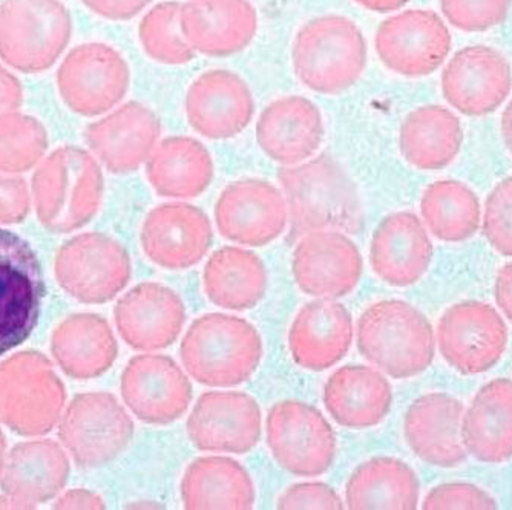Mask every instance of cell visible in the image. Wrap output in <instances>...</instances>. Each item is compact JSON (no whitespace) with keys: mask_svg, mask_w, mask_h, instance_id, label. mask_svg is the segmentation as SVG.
<instances>
[{"mask_svg":"<svg viewBox=\"0 0 512 510\" xmlns=\"http://www.w3.org/2000/svg\"><path fill=\"white\" fill-rule=\"evenodd\" d=\"M368 46L358 25L339 14L315 17L299 28L292 65L310 91L336 95L355 86L367 68Z\"/></svg>","mask_w":512,"mask_h":510,"instance_id":"277c9868","label":"cell"},{"mask_svg":"<svg viewBox=\"0 0 512 510\" xmlns=\"http://www.w3.org/2000/svg\"><path fill=\"white\" fill-rule=\"evenodd\" d=\"M511 5L512 0H440L445 19L465 33L499 27L508 17Z\"/></svg>","mask_w":512,"mask_h":510,"instance_id":"e575fe53","label":"cell"},{"mask_svg":"<svg viewBox=\"0 0 512 510\" xmlns=\"http://www.w3.org/2000/svg\"><path fill=\"white\" fill-rule=\"evenodd\" d=\"M431 259L433 242L416 213L385 216L371 236V269L391 287H410L421 281Z\"/></svg>","mask_w":512,"mask_h":510,"instance_id":"7402d4cb","label":"cell"},{"mask_svg":"<svg viewBox=\"0 0 512 510\" xmlns=\"http://www.w3.org/2000/svg\"><path fill=\"white\" fill-rule=\"evenodd\" d=\"M214 229L204 210L184 201L154 207L142 227L146 258L161 269L180 272L200 264L211 250Z\"/></svg>","mask_w":512,"mask_h":510,"instance_id":"4fadbf2b","label":"cell"},{"mask_svg":"<svg viewBox=\"0 0 512 510\" xmlns=\"http://www.w3.org/2000/svg\"><path fill=\"white\" fill-rule=\"evenodd\" d=\"M494 296L500 310L512 322V262L503 265L497 273Z\"/></svg>","mask_w":512,"mask_h":510,"instance_id":"ab89813d","label":"cell"},{"mask_svg":"<svg viewBox=\"0 0 512 510\" xmlns=\"http://www.w3.org/2000/svg\"><path fill=\"white\" fill-rule=\"evenodd\" d=\"M195 448L220 454H247L261 439V408L241 391L201 394L186 423Z\"/></svg>","mask_w":512,"mask_h":510,"instance_id":"7c38bea8","label":"cell"},{"mask_svg":"<svg viewBox=\"0 0 512 510\" xmlns=\"http://www.w3.org/2000/svg\"><path fill=\"white\" fill-rule=\"evenodd\" d=\"M502 137L505 141L506 148L511 152L512 155V100L509 105L506 106L505 111L502 115Z\"/></svg>","mask_w":512,"mask_h":510,"instance_id":"b9f144b4","label":"cell"},{"mask_svg":"<svg viewBox=\"0 0 512 510\" xmlns=\"http://www.w3.org/2000/svg\"><path fill=\"white\" fill-rule=\"evenodd\" d=\"M462 442L482 463L512 458V380L494 379L480 388L463 414Z\"/></svg>","mask_w":512,"mask_h":510,"instance_id":"4316f807","label":"cell"},{"mask_svg":"<svg viewBox=\"0 0 512 510\" xmlns=\"http://www.w3.org/2000/svg\"><path fill=\"white\" fill-rule=\"evenodd\" d=\"M122 391L135 416L149 425L177 422L194 397L188 374L165 354L134 357L123 374Z\"/></svg>","mask_w":512,"mask_h":510,"instance_id":"2e32d148","label":"cell"},{"mask_svg":"<svg viewBox=\"0 0 512 510\" xmlns=\"http://www.w3.org/2000/svg\"><path fill=\"white\" fill-rule=\"evenodd\" d=\"M422 220L440 241L460 242L476 235L482 223L479 197L456 180L434 181L421 200Z\"/></svg>","mask_w":512,"mask_h":510,"instance_id":"1f68e13d","label":"cell"},{"mask_svg":"<svg viewBox=\"0 0 512 510\" xmlns=\"http://www.w3.org/2000/svg\"><path fill=\"white\" fill-rule=\"evenodd\" d=\"M43 296L45 279L37 253L17 233L0 229V356L31 336Z\"/></svg>","mask_w":512,"mask_h":510,"instance_id":"52a82bcc","label":"cell"},{"mask_svg":"<svg viewBox=\"0 0 512 510\" xmlns=\"http://www.w3.org/2000/svg\"><path fill=\"white\" fill-rule=\"evenodd\" d=\"M184 111L189 126L201 137L229 140L252 123L255 100L240 74L229 69H211L189 86Z\"/></svg>","mask_w":512,"mask_h":510,"instance_id":"5bb4252c","label":"cell"},{"mask_svg":"<svg viewBox=\"0 0 512 510\" xmlns=\"http://www.w3.org/2000/svg\"><path fill=\"white\" fill-rule=\"evenodd\" d=\"M356 344L365 360L393 379H411L430 368L436 337L425 314L399 299L375 302L362 311Z\"/></svg>","mask_w":512,"mask_h":510,"instance_id":"3957f363","label":"cell"},{"mask_svg":"<svg viewBox=\"0 0 512 510\" xmlns=\"http://www.w3.org/2000/svg\"><path fill=\"white\" fill-rule=\"evenodd\" d=\"M324 405L330 417L344 428H373L391 411L393 388L375 368L345 365L325 382Z\"/></svg>","mask_w":512,"mask_h":510,"instance_id":"d4e9b609","label":"cell"},{"mask_svg":"<svg viewBox=\"0 0 512 510\" xmlns=\"http://www.w3.org/2000/svg\"><path fill=\"white\" fill-rule=\"evenodd\" d=\"M184 370L195 382L230 388L247 382L260 367L263 340L246 319L207 313L195 319L180 345Z\"/></svg>","mask_w":512,"mask_h":510,"instance_id":"7a4b0ae2","label":"cell"},{"mask_svg":"<svg viewBox=\"0 0 512 510\" xmlns=\"http://www.w3.org/2000/svg\"><path fill=\"white\" fill-rule=\"evenodd\" d=\"M355 2L359 7L379 14L393 13L408 4V0H355Z\"/></svg>","mask_w":512,"mask_h":510,"instance_id":"60d3db41","label":"cell"},{"mask_svg":"<svg viewBox=\"0 0 512 510\" xmlns=\"http://www.w3.org/2000/svg\"><path fill=\"white\" fill-rule=\"evenodd\" d=\"M180 28L197 54L230 57L246 50L258 33V11L250 0H186Z\"/></svg>","mask_w":512,"mask_h":510,"instance_id":"ac0fdd59","label":"cell"},{"mask_svg":"<svg viewBox=\"0 0 512 510\" xmlns=\"http://www.w3.org/2000/svg\"><path fill=\"white\" fill-rule=\"evenodd\" d=\"M379 60L399 76H430L444 65L453 48L450 30L431 10H405L388 17L375 36Z\"/></svg>","mask_w":512,"mask_h":510,"instance_id":"9c48e42d","label":"cell"},{"mask_svg":"<svg viewBox=\"0 0 512 510\" xmlns=\"http://www.w3.org/2000/svg\"><path fill=\"white\" fill-rule=\"evenodd\" d=\"M482 230L496 252L512 258V177L500 181L486 198Z\"/></svg>","mask_w":512,"mask_h":510,"instance_id":"d590c367","label":"cell"},{"mask_svg":"<svg viewBox=\"0 0 512 510\" xmlns=\"http://www.w3.org/2000/svg\"><path fill=\"white\" fill-rule=\"evenodd\" d=\"M83 4L109 20H131L145 11L152 0H83Z\"/></svg>","mask_w":512,"mask_h":510,"instance_id":"f35d334b","label":"cell"},{"mask_svg":"<svg viewBox=\"0 0 512 510\" xmlns=\"http://www.w3.org/2000/svg\"><path fill=\"white\" fill-rule=\"evenodd\" d=\"M419 495L416 472L394 457L370 458L355 469L345 486V504L353 510H413Z\"/></svg>","mask_w":512,"mask_h":510,"instance_id":"4dcf8cb0","label":"cell"},{"mask_svg":"<svg viewBox=\"0 0 512 510\" xmlns=\"http://www.w3.org/2000/svg\"><path fill=\"white\" fill-rule=\"evenodd\" d=\"M465 409L456 397L430 393L411 403L404 419V435L413 454L436 468H456L467 460L462 442Z\"/></svg>","mask_w":512,"mask_h":510,"instance_id":"44dd1931","label":"cell"},{"mask_svg":"<svg viewBox=\"0 0 512 510\" xmlns=\"http://www.w3.org/2000/svg\"><path fill=\"white\" fill-rule=\"evenodd\" d=\"M89 144L114 174H129L157 148L161 121L148 106L129 102L89 126Z\"/></svg>","mask_w":512,"mask_h":510,"instance_id":"cb8c5ba5","label":"cell"},{"mask_svg":"<svg viewBox=\"0 0 512 510\" xmlns=\"http://www.w3.org/2000/svg\"><path fill=\"white\" fill-rule=\"evenodd\" d=\"M73 33L57 0H5L0 7V56L25 71L53 65Z\"/></svg>","mask_w":512,"mask_h":510,"instance_id":"5b68a950","label":"cell"},{"mask_svg":"<svg viewBox=\"0 0 512 510\" xmlns=\"http://www.w3.org/2000/svg\"><path fill=\"white\" fill-rule=\"evenodd\" d=\"M425 510L497 509V501L485 489L470 483L440 484L425 497Z\"/></svg>","mask_w":512,"mask_h":510,"instance_id":"8d00e7d4","label":"cell"},{"mask_svg":"<svg viewBox=\"0 0 512 510\" xmlns=\"http://www.w3.org/2000/svg\"><path fill=\"white\" fill-rule=\"evenodd\" d=\"M218 232L238 246L264 247L289 226L284 193L269 181L246 178L224 187L214 209Z\"/></svg>","mask_w":512,"mask_h":510,"instance_id":"30bf717a","label":"cell"},{"mask_svg":"<svg viewBox=\"0 0 512 510\" xmlns=\"http://www.w3.org/2000/svg\"><path fill=\"white\" fill-rule=\"evenodd\" d=\"M267 287L266 265L260 256L243 247H220L204 265V293L224 310H252L266 296Z\"/></svg>","mask_w":512,"mask_h":510,"instance_id":"f1b7e54d","label":"cell"},{"mask_svg":"<svg viewBox=\"0 0 512 510\" xmlns=\"http://www.w3.org/2000/svg\"><path fill=\"white\" fill-rule=\"evenodd\" d=\"M266 437L276 463L298 477L325 474L335 461V431L324 414L309 403H275L267 414Z\"/></svg>","mask_w":512,"mask_h":510,"instance_id":"8992f818","label":"cell"},{"mask_svg":"<svg viewBox=\"0 0 512 510\" xmlns=\"http://www.w3.org/2000/svg\"><path fill=\"white\" fill-rule=\"evenodd\" d=\"M184 509H237L255 506L252 477L240 461L223 455L195 458L180 484Z\"/></svg>","mask_w":512,"mask_h":510,"instance_id":"83f0119b","label":"cell"},{"mask_svg":"<svg viewBox=\"0 0 512 510\" xmlns=\"http://www.w3.org/2000/svg\"><path fill=\"white\" fill-rule=\"evenodd\" d=\"M60 83L66 100L83 115H99L119 105L131 83L128 63L105 43L77 46L63 63Z\"/></svg>","mask_w":512,"mask_h":510,"instance_id":"e0dca14e","label":"cell"},{"mask_svg":"<svg viewBox=\"0 0 512 510\" xmlns=\"http://www.w3.org/2000/svg\"><path fill=\"white\" fill-rule=\"evenodd\" d=\"M463 143L459 118L439 105L414 109L402 121L399 148L416 169L440 170L456 160Z\"/></svg>","mask_w":512,"mask_h":510,"instance_id":"f546056e","label":"cell"},{"mask_svg":"<svg viewBox=\"0 0 512 510\" xmlns=\"http://www.w3.org/2000/svg\"><path fill=\"white\" fill-rule=\"evenodd\" d=\"M338 492L325 483L293 484L278 500V509H344Z\"/></svg>","mask_w":512,"mask_h":510,"instance_id":"74e56055","label":"cell"},{"mask_svg":"<svg viewBox=\"0 0 512 510\" xmlns=\"http://www.w3.org/2000/svg\"><path fill=\"white\" fill-rule=\"evenodd\" d=\"M180 10V2L165 0L154 5L138 25L143 51L161 65H186L197 56L181 33Z\"/></svg>","mask_w":512,"mask_h":510,"instance_id":"836d02e7","label":"cell"},{"mask_svg":"<svg viewBox=\"0 0 512 510\" xmlns=\"http://www.w3.org/2000/svg\"><path fill=\"white\" fill-rule=\"evenodd\" d=\"M511 89V65L491 46L473 45L457 51L442 72L445 100L468 117L497 111Z\"/></svg>","mask_w":512,"mask_h":510,"instance_id":"9a60e30c","label":"cell"},{"mask_svg":"<svg viewBox=\"0 0 512 510\" xmlns=\"http://www.w3.org/2000/svg\"><path fill=\"white\" fill-rule=\"evenodd\" d=\"M77 267L86 298L106 301L131 279V259L120 244L103 235H88L77 244Z\"/></svg>","mask_w":512,"mask_h":510,"instance_id":"d6a6232c","label":"cell"},{"mask_svg":"<svg viewBox=\"0 0 512 510\" xmlns=\"http://www.w3.org/2000/svg\"><path fill=\"white\" fill-rule=\"evenodd\" d=\"M437 342L451 368L463 376H476L490 371L502 359L508 345V327L490 304L459 302L442 314Z\"/></svg>","mask_w":512,"mask_h":510,"instance_id":"ba28073f","label":"cell"},{"mask_svg":"<svg viewBox=\"0 0 512 510\" xmlns=\"http://www.w3.org/2000/svg\"><path fill=\"white\" fill-rule=\"evenodd\" d=\"M289 210V238L318 230L358 232L362 223L358 189L344 167L327 154L278 172Z\"/></svg>","mask_w":512,"mask_h":510,"instance_id":"6da1fadb","label":"cell"},{"mask_svg":"<svg viewBox=\"0 0 512 510\" xmlns=\"http://www.w3.org/2000/svg\"><path fill=\"white\" fill-rule=\"evenodd\" d=\"M364 270L355 242L339 230H318L298 239L293 250L292 273L299 290L316 299L350 295Z\"/></svg>","mask_w":512,"mask_h":510,"instance_id":"8fae6325","label":"cell"},{"mask_svg":"<svg viewBox=\"0 0 512 510\" xmlns=\"http://www.w3.org/2000/svg\"><path fill=\"white\" fill-rule=\"evenodd\" d=\"M146 177L158 197L192 200L211 186L214 160L197 138L171 135L158 141L146 161Z\"/></svg>","mask_w":512,"mask_h":510,"instance_id":"484cf974","label":"cell"},{"mask_svg":"<svg viewBox=\"0 0 512 510\" xmlns=\"http://www.w3.org/2000/svg\"><path fill=\"white\" fill-rule=\"evenodd\" d=\"M324 135L321 111L302 95L273 100L256 121V143L281 166L310 160L321 148Z\"/></svg>","mask_w":512,"mask_h":510,"instance_id":"d6986e66","label":"cell"},{"mask_svg":"<svg viewBox=\"0 0 512 510\" xmlns=\"http://www.w3.org/2000/svg\"><path fill=\"white\" fill-rule=\"evenodd\" d=\"M115 318L123 339L132 348L160 351L180 337L186 324V305L168 285L143 282L120 301Z\"/></svg>","mask_w":512,"mask_h":510,"instance_id":"ffe728a7","label":"cell"},{"mask_svg":"<svg viewBox=\"0 0 512 510\" xmlns=\"http://www.w3.org/2000/svg\"><path fill=\"white\" fill-rule=\"evenodd\" d=\"M355 337L352 314L335 299H316L304 305L289 331V350L296 365L325 371L347 356Z\"/></svg>","mask_w":512,"mask_h":510,"instance_id":"603a6c76","label":"cell"}]
</instances>
